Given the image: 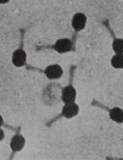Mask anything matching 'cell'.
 <instances>
[{
  "label": "cell",
  "instance_id": "cell-10",
  "mask_svg": "<svg viewBox=\"0 0 123 160\" xmlns=\"http://www.w3.org/2000/svg\"><path fill=\"white\" fill-rule=\"evenodd\" d=\"M113 49L115 54H123V39H115L113 42Z\"/></svg>",
  "mask_w": 123,
  "mask_h": 160
},
{
  "label": "cell",
  "instance_id": "cell-11",
  "mask_svg": "<svg viewBox=\"0 0 123 160\" xmlns=\"http://www.w3.org/2000/svg\"><path fill=\"white\" fill-rule=\"evenodd\" d=\"M9 1H10V0H0V3H1V4H5V3H7Z\"/></svg>",
  "mask_w": 123,
  "mask_h": 160
},
{
  "label": "cell",
  "instance_id": "cell-1",
  "mask_svg": "<svg viewBox=\"0 0 123 160\" xmlns=\"http://www.w3.org/2000/svg\"><path fill=\"white\" fill-rule=\"evenodd\" d=\"M44 73L48 79L50 80H57L61 78L64 74V70L59 64H51L47 66L44 70Z\"/></svg>",
  "mask_w": 123,
  "mask_h": 160
},
{
  "label": "cell",
  "instance_id": "cell-2",
  "mask_svg": "<svg viewBox=\"0 0 123 160\" xmlns=\"http://www.w3.org/2000/svg\"><path fill=\"white\" fill-rule=\"evenodd\" d=\"M72 27L75 31H82L87 24V17L82 12H77L72 18Z\"/></svg>",
  "mask_w": 123,
  "mask_h": 160
},
{
  "label": "cell",
  "instance_id": "cell-8",
  "mask_svg": "<svg viewBox=\"0 0 123 160\" xmlns=\"http://www.w3.org/2000/svg\"><path fill=\"white\" fill-rule=\"evenodd\" d=\"M110 118L118 124L123 123V109L119 108H114L110 110Z\"/></svg>",
  "mask_w": 123,
  "mask_h": 160
},
{
  "label": "cell",
  "instance_id": "cell-6",
  "mask_svg": "<svg viewBox=\"0 0 123 160\" xmlns=\"http://www.w3.org/2000/svg\"><path fill=\"white\" fill-rule=\"evenodd\" d=\"M63 115L66 118H72L74 116H76L79 112V107L78 105H76L74 102L73 103L66 104V106L63 108Z\"/></svg>",
  "mask_w": 123,
  "mask_h": 160
},
{
  "label": "cell",
  "instance_id": "cell-3",
  "mask_svg": "<svg viewBox=\"0 0 123 160\" xmlns=\"http://www.w3.org/2000/svg\"><path fill=\"white\" fill-rule=\"evenodd\" d=\"M54 48L60 54L67 53L72 49V42L68 38H61L56 41Z\"/></svg>",
  "mask_w": 123,
  "mask_h": 160
},
{
  "label": "cell",
  "instance_id": "cell-4",
  "mask_svg": "<svg viewBox=\"0 0 123 160\" xmlns=\"http://www.w3.org/2000/svg\"><path fill=\"white\" fill-rule=\"evenodd\" d=\"M27 59V55L23 49H18L15 50L13 54L12 57V62L14 66L17 67H21L25 64Z\"/></svg>",
  "mask_w": 123,
  "mask_h": 160
},
{
  "label": "cell",
  "instance_id": "cell-5",
  "mask_svg": "<svg viewBox=\"0 0 123 160\" xmlns=\"http://www.w3.org/2000/svg\"><path fill=\"white\" fill-rule=\"evenodd\" d=\"M76 99V90L73 86L68 85L66 86L65 88L62 90V101L65 104L73 103Z\"/></svg>",
  "mask_w": 123,
  "mask_h": 160
},
{
  "label": "cell",
  "instance_id": "cell-7",
  "mask_svg": "<svg viewBox=\"0 0 123 160\" xmlns=\"http://www.w3.org/2000/svg\"><path fill=\"white\" fill-rule=\"evenodd\" d=\"M10 145H11V148H12L13 151L19 152V151L23 149L24 145H25V139H24V137L22 135L17 134V135H14L12 138Z\"/></svg>",
  "mask_w": 123,
  "mask_h": 160
},
{
  "label": "cell",
  "instance_id": "cell-12",
  "mask_svg": "<svg viewBox=\"0 0 123 160\" xmlns=\"http://www.w3.org/2000/svg\"><path fill=\"white\" fill-rule=\"evenodd\" d=\"M4 139V132L3 129H1V138H0V140H3Z\"/></svg>",
  "mask_w": 123,
  "mask_h": 160
},
{
  "label": "cell",
  "instance_id": "cell-9",
  "mask_svg": "<svg viewBox=\"0 0 123 160\" xmlns=\"http://www.w3.org/2000/svg\"><path fill=\"white\" fill-rule=\"evenodd\" d=\"M111 63L114 68L122 69L123 68V54H115L112 58Z\"/></svg>",
  "mask_w": 123,
  "mask_h": 160
}]
</instances>
